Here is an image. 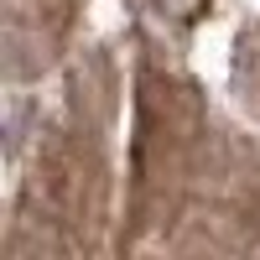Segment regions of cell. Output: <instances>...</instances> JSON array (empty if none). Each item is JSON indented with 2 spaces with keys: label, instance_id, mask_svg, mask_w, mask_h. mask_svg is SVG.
I'll return each mask as SVG.
<instances>
[{
  "label": "cell",
  "instance_id": "cell-1",
  "mask_svg": "<svg viewBox=\"0 0 260 260\" xmlns=\"http://www.w3.org/2000/svg\"><path fill=\"white\" fill-rule=\"evenodd\" d=\"M161 6H167L172 16H198V11H203V0H161Z\"/></svg>",
  "mask_w": 260,
  "mask_h": 260
}]
</instances>
